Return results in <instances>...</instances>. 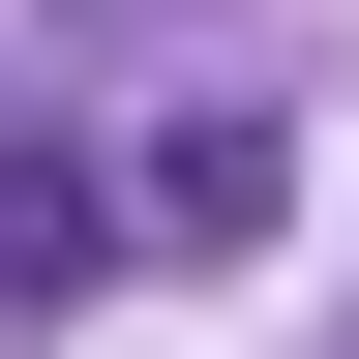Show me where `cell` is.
<instances>
[{"instance_id": "cell-1", "label": "cell", "mask_w": 359, "mask_h": 359, "mask_svg": "<svg viewBox=\"0 0 359 359\" xmlns=\"http://www.w3.org/2000/svg\"><path fill=\"white\" fill-rule=\"evenodd\" d=\"M90 269H120V180L60 120H0V299H90Z\"/></svg>"}, {"instance_id": "cell-2", "label": "cell", "mask_w": 359, "mask_h": 359, "mask_svg": "<svg viewBox=\"0 0 359 359\" xmlns=\"http://www.w3.org/2000/svg\"><path fill=\"white\" fill-rule=\"evenodd\" d=\"M120 240H269V120H150V180H120Z\"/></svg>"}]
</instances>
